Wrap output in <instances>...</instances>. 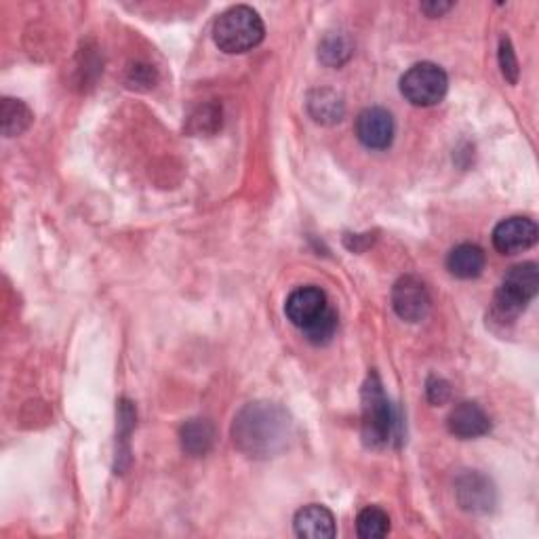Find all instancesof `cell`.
<instances>
[{"instance_id":"obj_2","label":"cell","mask_w":539,"mask_h":539,"mask_svg":"<svg viewBox=\"0 0 539 539\" xmlns=\"http://www.w3.org/2000/svg\"><path fill=\"white\" fill-rule=\"evenodd\" d=\"M264 22L259 13L247 5H236L224 11L213 24V41L219 51L236 55L253 51L264 41Z\"/></svg>"},{"instance_id":"obj_8","label":"cell","mask_w":539,"mask_h":539,"mask_svg":"<svg viewBox=\"0 0 539 539\" xmlns=\"http://www.w3.org/2000/svg\"><path fill=\"white\" fill-rule=\"evenodd\" d=\"M537 226L529 217H508L493 230V247L504 255H516L537 243Z\"/></svg>"},{"instance_id":"obj_9","label":"cell","mask_w":539,"mask_h":539,"mask_svg":"<svg viewBox=\"0 0 539 539\" xmlns=\"http://www.w3.org/2000/svg\"><path fill=\"white\" fill-rule=\"evenodd\" d=\"M356 137L369 150H386L394 139V118L384 108H367L356 118Z\"/></svg>"},{"instance_id":"obj_23","label":"cell","mask_w":539,"mask_h":539,"mask_svg":"<svg viewBox=\"0 0 539 539\" xmlns=\"http://www.w3.org/2000/svg\"><path fill=\"white\" fill-rule=\"evenodd\" d=\"M449 9H453V3H424L422 11L428 17H441L443 13H447Z\"/></svg>"},{"instance_id":"obj_4","label":"cell","mask_w":539,"mask_h":539,"mask_svg":"<svg viewBox=\"0 0 539 539\" xmlns=\"http://www.w3.org/2000/svg\"><path fill=\"white\" fill-rule=\"evenodd\" d=\"M539 289V270L537 264L525 262L510 268V272L504 276L502 287L495 293V314L502 321H512L521 314L531 299L537 295Z\"/></svg>"},{"instance_id":"obj_5","label":"cell","mask_w":539,"mask_h":539,"mask_svg":"<svg viewBox=\"0 0 539 539\" xmlns=\"http://www.w3.org/2000/svg\"><path fill=\"white\" fill-rule=\"evenodd\" d=\"M449 89L447 72L432 62L411 66L401 78V93L409 104L417 108H430L443 102Z\"/></svg>"},{"instance_id":"obj_21","label":"cell","mask_w":539,"mask_h":539,"mask_svg":"<svg viewBox=\"0 0 539 539\" xmlns=\"http://www.w3.org/2000/svg\"><path fill=\"white\" fill-rule=\"evenodd\" d=\"M426 394L432 405H445L451 398V386L441 377H430L426 384Z\"/></svg>"},{"instance_id":"obj_1","label":"cell","mask_w":539,"mask_h":539,"mask_svg":"<svg viewBox=\"0 0 539 539\" xmlns=\"http://www.w3.org/2000/svg\"><path fill=\"white\" fill-rule=\"evenodd\" d=\"M232 441L247 457H276L293 441L291 415L276 403H251L234 417Z\"/></svg>"},{"instance_id":"obj_12","label":"cell","mask_w":539,"mask_h":539,"mask_svg":"<svg viewBox=\"0 0 539 539\" xmlns=\"http://www.w3.org/2000/svg\"><path fill=\"white\" fill-rule=\"evenodd\" d=\"M293 529L297 537L306 539H331L337 533L331 510L318 504H310L299 510L293 518Z\"/></svg>"},{"instance_id":"obj_14","label":"cell","mask_w":539,"mask_h":539,"mask_svg":"<svg viewBox=\"0 0 539 539\" xmlns=\"http://www.w3.org/2000/svg\"><path fill=\"white\" fill-rule=\"evenodd\" d=\"M306 108H308V114L312 116V121L321 125L339 123L346 114L344 97L333 89H314L308 95Z\"/></svg>"},{"instance_id":"obj_6","label":"cell","mask_w":539,"mask_h":539,"mask_svg":"<svg viewBox=\"0 0 539 539\" xmlns=\"http://www.w3.org/2000/svg\"><path fill=\"white\" fill-rule=\"evenodd\" d=\"M432 306L426 285L417 276L398 278L392 289V308L407 323H419L428 316Z\"/></svg>"},{"instance_id":"obj_3","label":"cell","mask_w":539,"mask_h":539,"mask_svg":"<svg viewBox=\"0 0 539 539\" xmlns=\"http://www.w3.org/2000/svg\"><path fill=\"white\" fill-rule=\"evenodd\" d=\"M361 403H363V422H361L363 443L369 449L386 447L394 436L396 417L384 392L382 379H379L377 373H369L363 386Z\"/></svg>"},{"instance_id":"obj_20","label":"cell","mask_w":539,"mask_h":539,"mask_svg":"<svg viewBox=\"0 0 539 539\" xmlns=\"http://www.w3.org/2000/svg\"><path fill=\"white\" fill-rule=\"evenodd\" d=\"M499 68H502V74L506 81L510 85H516L518 83V74H521V68H518V59H516V51L510 43V38H502V41H499Z\"/></svg>"},{"instance_id":"obj_18","label":"cell","mask_w":539,"mask_h":539,"mask_svg":"<svg viewBox=\"0 0 539 539\" xmlns=\"http://www.w3.org/2000/svg\"><path fill=\"white\" fill-rule=\"evenodd\" d=\"M352 55V43L350 38L342 32H331L323 38L321 47H318V57H321V62L331 66V68H339L344 66Z\"/></svg>"},{"instance_id":"obj_22","label":"cell","mask_w":539,"mask_h":539,"mask_svg":"<svg viewBox=\"0 0 539 539\" xmlns=\"http://www.w3.org/2000/svg\"><path fill=\"white\" fill-rule=\"evenodd\" d=\"M154 81H156V72L150 66H135V68H131V78H129V85L131 87H137V89H139V85L154 87Z\"/></svg>"},{"instance_id":"obj_15","label":"cell","mask_w":539,"mask_h":539,"mask_svg":"<svg viewBox=\"0 0 539 539\" xmlns=\"http://www.w3.org/2000/svg\"><path fill=\"white\" fill-rule=\"evenodd\" d=\"M179 441H182L184 453L190 457H203L215 443V430L207 419H190L179 430Z\"/></svg>"},{"instance_id":"obj_19","label":"cell","mask_w":539,"mask_h":539,"mask_svg":"<svg viewBox=\"0 0 539 539\" xmlns=\"http://www.w3.org/2000/svg\"><path fill=\"white\" fill-rule=\"evenodd\" d=\"M337 312L333 308H329V312L323 316V318H318V321L304 331V337L308 339L310 344L314 346H325L329 344L333 335L337 333Z\"/></svg>"},{"instance_id":"obj_16","label":"cell","mask_w":539,"mask_h":539,"mask_svg":"<svg viewBox=\"0 0 539 539\" xmlns=\"http://www.w3.org/2000/svg\"><path fill=\"white\" fill-rule=\"evenodd\" d=\"M0 118H3V133L5 137H17L22 135L32 125V112L22 102V99L5 97L3 108H0Z\"/></svg>"},{"instance_id":"obj_11","label":"cell","mask_w":539,"mask_h":539,"mask_svg":"<svg viewBox=\"0 0 539 539\" xmlns=\"http://www.w3.org/2000/svg\"><path fill=\"white\" fill-rule=\"evenodd\" d=\"M447 428L455 438H462V441H472V438H481V436L489 434L491 419L483 411L481 405L459 403L447 417Z\"/></svg>"},{"instance_id":"obj_7","label":"cell","mask_w":539,"mask_h":539,"mask_svg":"<svg viewBox=\"0 0 539 539\" xmlns=\"http://www.w3.org/2000/svg\"><path fill=\"white\" fill-rule=\"evenodd\" d=\"M329 308H331V304H329L325 291L308 285V287L295 289L287 297L285 314H287L289 321L304 333L306 329H310L318 321V318H323L329 312Z\"/></svg>"},{"instance_id":"obj_17","label":"cell","mask_w":539,"mask_h":539,"mask_svg":"<svg viewBox=\"0 0 539 539\" xmlns=\"http://www.w3.org/2000/svg\"><path fill=\"white\" fill-rule=\"evenodd\" d=\"M356 533L363 539H382L390 533V516L386 510L369 506L356 516Z\"/></svg>"},{"instance_id":"obj_13","label":"cell","mask_w":539,"mask_h":539,"mask_svg":"<svg viewBox=\"0 0 539 539\" xmlns=\"http://www.w3.org/2000/svg\"><path fill=\"white\" fill-rule=\"evenodd\" d=\"M485 264H487L485 251L472 243L457 245L447 255V270L455 278H462V281H470V278L481 276L485 270Z\"/></svg>"},{"instance_id":"obj_10","label":"cell","mask_w":539,"mask_h":539,"mask_svg":"<svg viewBox=\"0 0 539 539\" xmlns=\"http://www.w3.org/2000/svg\"><path fill=\"white\" fill-rule=\"evenodd\" d=\"M457 502L466 512L487 514L495 506V487L481 472H466L457 478Z\"/></svg>"}]
</instances>
